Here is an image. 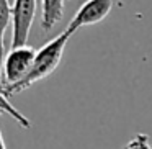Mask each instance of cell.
I'll list each match as a JSON object with an SVG mask.
<instances>
[{
	"mask_svg": "<svg viewBox=\"0 0 152 149\" xmlns=\"http://www.w3.org/2000/svg\"><path fill=\"white\" fill-rule=\"evenodd\" d=\"M0 112H2V113H4V112L8 113V115H10L12 118H13L15 121H17L21 128H25V129H30L31 126H33V123L28 120V116H25L20 110L15 108V106L8 102V98L4 95V92H2V87H0Z\"/></svg>",
	"mask_w": 152,
	"mask_h": 149,
	"instance_id": "52a82bcc",
	"label": "cell"
},
{
	"mask_svg": "<svg viewBox=\"0 0 152 149\" xmlns=\"http://www.w3.org/2000/svg\"><path fill=\"white\" fill-rule=\"evenodd\" d=\"M0 120H2V112H0ZM0 149H7L4 141V134H2V125H0Z\"/></svg>",
	"mask_w": 152,
	"mask_h": 149,
	"instance_id": "9c48e42d",
	"label": "cell"
},
{
	"mask_svg": "<svg viewBox=\"0 0 152 149\" xmlns=\"http://www.w3.org/2000/svg\"><path fill=\"white\" fill-rule=\"evenodd\" d=\"M38 10V0H13L12 4V48L28 43Z\"/></svg>",
	"mask_w": 152,
	"mask_h": 149,
	"instance_id": "3957f363",
	"label": "cell"
},
{
	"mask_svg": "<svg viewBox=\"0 0 152 149\" xmlns=\"http://www.w3.org/2000/svg\"><path fill=\"white\" fill-rule=\"evenodd\" d=\"M12 25V5L10 0H0V87H2V64L7 54L5 51V33Z\"/></svg>",
	"mask_w": 152,
	"mask_h": 149,
	"instance_id": "8992f818",
	"label": "cell"
},
{
	"mask_svg": "<svg viewBox=\"0 0 152 149\" xmlns=\"http://www.w3.org/2000/svg\"><path fill=\"white\" fill-rule=\"evenodd\" d=\"M66 0H41V28L51 31L64 18Z\"/></svg>",
	"mask_w": 152,
	"mask_h": 149,
	"instance_id": "5b68a950",
	"label": "cell"
},
{
	"mask_svg": "<svg viewBox=\"0 0 152 149\" xmlns=\"http://www.w3.org/2000/svg\"><path fill=\"white\" fill-rule=\"evenodd\" d=\"M123 149H152V142H151L149 134H145V133H137V134H134L128 142H126Z\"/></svg>",
	"mask_w": 152,
	"mask_h": 149,
	"instance_id": "ba28073f",
	"label": "cell"
},
{
	"mask_svg": "<svg viewBox=\"0 0 152 149\" xmlns=\"http://www.w3.org/2000/svg\"><path fill=\"white\" fill-rule=\"evenodd\" d=\"M70 36H72V34L67 30H64L61 34H57L56 38H53V40H49L46 44H43L39 49H36V56H34V62H33V67H31L30 74H28L21 82L15 84V85L2 87L4 95L7 97V98L12 95H17V93L23 92V90L30 89V87L34 85L36 82L44 80L46 77H49L51 74L59 67Z\"/></svg>",
	"mask_w": 152,
	"mask_h": 149,
	"instance_id": "6da1fadb",
	"label": "cell"
},
{
	"mask_svg": "<svg viewBox=\"0 0 152 149\" xmlns=\"http://www.w3.org/2000/svg\"><path fill=\"white\" fill-rule=\"evenodd\" d=\"M34 56H36V49L30 44L10 48L4 57V64H2L4 87L15 85V84L21 82L30 74L34 62Z\"/></svg>",
	"mask_w": 152,
	"mask_h": 149,
	"instance_id": "7a4b0ae2",
	"label": "cell"
},
{
	"mask_svg": "<svg viewBox=\"0 0 152 149\" xmlns=\"http://www.w3.org/2000/svg\"><path fill=\"white\" fill-rule=\"evenodd\" d=\"M113 8V0H85L79 8L72 20L69 21L66 30L70 34L79 31L83 26H92L103 21L110 15Z\"/></svg>",
	"mask_w": 152,
	"mask_h": 149,
	"instance_id": "277c9868",
	"label": "cell"
}]
</instances>
